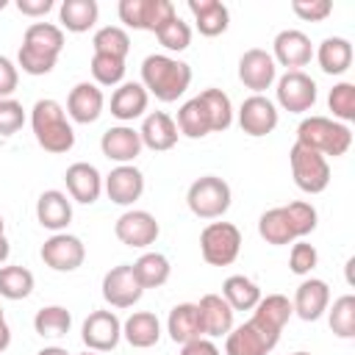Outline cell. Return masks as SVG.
<instances>
[{
	"mask_svg": "<svg viewBox=\"0 0 355 355\" xmlns=\"http://www.w3.org/2000/svg\"><path fill=\"white\" fill-rule=\"evenodd\" d=\"M103 105H105V97H103L100 86L97 83H89V80L75 83L72 92H69V97H67V114L78 125L97 122L100 114H103Z\"/></svg>",
	"mask_w": 355,
	"mask_h": 355,
	"instance_id": "obj_20",
	"label": "cell"
},
{
	"mask_svg": "<svg viewBox=\"0 0 355 355\" xmlns=\"http://www.w3.org/2000/svg\"><path fill=\"white\" fill-rule=\"evenodd\" d=\"M119 19L128 28L136 31H158L164 22H169L172 17H178L175 6L169 0H119L116 6Z\"/></svg>",
	"mask_w": 355,
	"mask_h": 355,
	"instance_id": "obj_9",
	"label": "cell"
},
{
	"mask_svg": "<svg viewBox=\"0 0 355 355\" xmlns=\"http://www.w3.org/2000/svg\"><path fill=\"white\" fill-rule=\"evenodd\" d=\"M277 103L288 114H305L316 103V80L302 69H291L277 78Z\"/></svg>",
	"mask_w": 355,
	"mask_h": 355,
	"instance_id": "obj_11",
	"label": "cell"
},
{
	"mask_svg": "<svg viewBox=\"0 0 355 355\" xmlns=\"http://www.w3.org/2000/svg\"><path fill=\"white\" fill-rule=\"evenodd\" d=\"M189 11L194 14V25L202 36H219L230 25V11L219 0H189Z\"/></svg>",
	"mask_w": 355,
	"mask_h": 355,
	"instance_id": "obj_29",
	"label": "cell"
},
{
	"mask_svg": "<svg viewBox=\"0 0 355 355\" xmlns=\"http://www.w3.org/2000/svg\"><path fill=\"white\" fill-rule=\"evenodd\" d=\"M61 50H64V31L53 22H33L22 36L17 61L28 75H47L53 72Z\"/></svg>",
	"mask_w": 355,
	"mask_h": 355,
	"instance_id": "obj_2",
	"label": "cell"
},
{
	"mask_svg": "<svg viewBox=\"0 0 355 355\" xmlns=\"http://www.w3.org/2000/svg\"><path fill=\"white\" fill-rule=\"evenodd\" d=\"M330 330L338 338H355V297L344 294L330 308Z\"/></svg>",
	"mask_w": 355,
	"mask_h": 355,
	"instance_id": "obj_41",
	"label": "cell"
},
{
	"mask_svg": "<svg viewBox=\"0 0 355 355\" xmlns=\"http://www.w3.org/2000/svg\"><path fill=\"white\" fill-rule=\"evenodd\" d=\"M58 17L69 33H86L89 28H94L100 17V6L94 0H64L58 6Z\"/></svg>",
	"mask_w": 355,
	"mask_h": 355,
	"instance_id": "obj_33",
	"label": "cell"
},
{
	"mask_svg": "<svg viewBox=\"0 0 355 355\" xmlns=\"http://www.w3.org/2000/svg\"><path fill=\"white\" fill-rule=\"evenodd\" d=\"M272 47H275V53H272L275 64L288 67V72L305 67V64L313 58V44H311L308 33H302V31H297V28L280 31V33L275 36Z\"/></svg>",
	"mask_w": 355,
	"mask_h": 355,
	"instance_id": "obj_19",
	"label": "cell"
},
{
	"mask_svg": "<svg viewBox=\"0 0 355 355\" xmlns=\"http://www.w3.org/2000/svg\"><path fill=\"white\" fill-rule=\"evenodd\" d=\"M92 78L97 80V86H116L125 78V58H114V55H92Z\"/></svg>",
	"mask_w": 355,
	"mask_h": 355,
	"instance_id": "obj_43",
	"label": "cell"
},
{
	"mask_svg": "<svg viewBox=\"0 0 355 355\" xmlns=\"http://www.w3.org/2000/svg\"><path fill=\"white\" fill-rule=\"evenodd\" d=\"M316 61H319L324 75H344L352 67V44H349V39L327 36L316 50Z\"/></svg>",
	"mask_w": 355,
	"mask_h": 355,
	"instance_id": "obj_31",
	"label": "cell"
},
{
	"mask_svg": "<svg viewBox=\"0 0 355 355\" xmlns=\"http://www.w3.org/2000/svg\"><path fill=\"white\" fill-rule=\"evenodd\" d=\"M202 261L211 266H230L241 252V230L233 222H211L200 233Z\"/></svg>",
	"mask_w": 355,
	"mask_h": 355,
	"instance_id": "obj_8",
	"label": "cell"
},
{
	"mask_svg": "<svg viewBox=\"0 0 355 355\" xmlns=\"http://www.w3.org/2000/svg\"><path fill=\"white\" fill-rule=\"evenodd\" d=\"M200 100L208 108L214 133H222V130H227L233 125V103L222 89H205V92H200Z\"/></svg>",
	"mask_w": 355,
	"mask_h": 355,
	"instance_id": "obj_38",
	"label": "cell"
},
{
	"mask_svg": "<svg viewBox=\"0 0 355 355\" xmlns=\"http://www.w3.org/2000/svg\"><path fill=\"white\" fill-rule=\"evenodd\" d=\"M288 355H311V352H288Z\"/></svg>",
	"mask_w": 355,
	"mask_h": 355,
	"instance_id": "obj_56",
	"label": "cell"
},
{
	"mask_svg": "<svg viewBox=\"0 0 355 355\" xmlns=\"http://www.w3.org/2000/svg\"><path fill=\"white\" fill-rule=\"evenodd\" d=\"M180 355H222L219 347L211 341V338H194L189 344H180Z\"/></svg>",
	"mask_w": 355,
	"mask_h": 355,
	"instance_id": "obj_49",
	"label": "cell"
},
{
	"mask_svg": "<svg viewBox=\"0 0 355 355\" xmlns=\"http://www.w3.org/2000/svg\"><path fill=\"white\" fill-rule=\"evenodd\" d=\"M327 305H330V288H327L324 280L308 277V280H302V283L297 286L291 308H294V313H297L302 322H316V319L327 311Z\"/></svg>",
	"mask_w": 355,
	"mask_h": 355,
	"instance_id": "obj_22",
	"label": "cell"
},
{
	"mask_svg": "<svg viewBox=\"0 0 355 355\" xmlns=\"http://www.w3.org/2000/svg\"><path fill=\"white\" fill-rule=\"evenodd\" d=\"M33 291V272L25 266H0V297L25 300Z\"/></svg>",
	"mask_w": 355,
	"mask_h": 355,
	"instance_id": "obj_40",
	"label": "cell"
},
{
	"mask_svg": "<svg viewBox=\"0 0 355 355\" xmlns=\"http://www.w3.org/2000/svg\"><path fill=\"white\" fill-rule=\"evenodd\" d=\"M122 338L136 347V349H147V347H155L158 338H161V322L155 313L150 311H133L125 324H122Z\"/></svg>",
	"mask_w": 355,
	"mask_h": 355,
	"instance_id": "obj_28",
	"label": "cell"
},
{
	"mask_svg": "<svg viewBox=\"0 0 355 355\" xmlns=\"http://www.w3.org/2000/svg\"><path fill=\"white\" fill-rule=\"evenodd\" d=\"M141 294H144V288L139 286L130 263H119V266L105 272V277H103V300L111 308H133L141 300Z\"/></svg>",
	"mask_w": 355,
	"mask_h": 355,
	"instance_id": "obj_13",
	"label": "cell"
},
{
	"mask_svg": "<svg viewBox=\"0 0 355 355\" xmlns=\"http://www.w3.org/2000/svg\"><path fill=\"white\" fill-rule=\"evenodd\" d=\"M291 11L305 22H322L333 14V3L330 0H294Z\"/></svg>",
	"mask_w": 355,
	"mask_h": 355,
	"instance_id": "obj_47",
	"label": "cell"
},
{
	"mask_svg": "<svg viewBox=\"0 0 355 355\" xmlns=\"http://www.w3.org/2000/svg\"><path fill=\"white\" fill-rule=\"evenodd\" d=\"M92 47L100 55H114V58H125L130 50V36L125 28L119 25H105L92 36Z\"/></svg>",
	"mask_w": 355,
	"mask_h": 355,
	"instance_id": "obj_39",
	"label": "cell"
},
{
	"mask_svg": "<svg viewBox=\"0 0 355 355\" xmlns=\"http://www.w3.org/2000/svg\"><path fill=\"white\" fill-rule=\"evenodd\" d=\"M275 78H277V64H275L272 53L252 47L239 58V80L247 89H252L255 94L266 92L275 83Z\"/></svg>",
	"mask_w": 355,
	"mask_h": 355,
	"instance_id": "obj_16",
	"label": "cell"
},
{
	"mask_svg": "<svg viewBox=\"0 0 355 355\" xmlns=\"http://www.w3.org/2000/svg\"><path fill=\"white\" fill-rule=\"evenodd\" d=\"M291 313H294V308H291L288 297H283V294H266V297L258 300V305L252 308V316L250 319H255L266 330L283 333V327L291 319Z\"/></svg>",
	"mask_w": 355,
	"mask_h": 355,
	"instance_id": "obj_32",
	"label": "cell"
},
{
	"mask_svg": "<svg viewBox=\"0 0 355 355\" xmlns=\"http://www.w3.org/2000/svg\"><path fill=\"white\" fill-rule=\"evenodd\" d=\"M166 333L175 344H189L194 338L202 336V327H200V311H197V302H180L169 311V319H166Z\"/></svg>",
	"mask_w": 355,
	"mask_h": 355,
	"instance_id": "obj_30",
	"label": "cell"
},
{
	"mask_svg": "<svg viewBox=\"0 0 355 355\" xmlns=\"http://www.w3.org/2000/svg\"><path fill=\"white\" fill-rule=\"evenodd\" d=\"M277 341L280 333L266 330L263 324L250 319L225 336V355H266L277 347Z\"/></svg>",
	"mask_w": 355,
	"mask_h": 355,
	"instance_id": "obj_10",
	"label": "cell"
},
{
	"mask_svg": "<svg viewBox=\"0 0 355 355\" xmlns=\"http://www.w3.org/2000/svg\"><path fill=\"white\" fill-rule=\"evenodd\" d=\"M114 233H116V239H119L125 247H139V250H141V247L155 244L161 227H158V222H155V216H153L150 211L133 208V211H125V214L116 219Z\"/></svg>",
	"mask_w": 355,
	"mask_h": 355,
	"instance_id": "obj_15",
	"label": "cell"
},
{
	"mask_svg": "<svg viewBox=\"0 0 355 355\" xmlns=\"http://www.w3.org/2000/svg\"><path fill=\"white\" fill-rule=\"evenodd\" d=\"M42 261L55 269V272H75L83 258H86V247L78 236H69V233H53L44 244H42Z\"/></svg>",
	"mask_w": 355,
	"mask_h": 355,
	"instance_id": "obj_14",
	"label": "cell"
},
{
	"mask_svg": "<svg viewBox=\"0 0 355 355\" xmlns=\"http://www.w3.org/2000/svg\"><path fill=\"white\" fill-rule=\"evenodd\" d=\"M191 83V67L180 58L153 53L141 61V86L161 103H175Z\"/></svg>",
	"mask_w": 355,
	"mask_h": 355,
	"instance_id": "obj_3",
	"label": "cell"
},
{
	"mask_svg": "<svg viewBox=\"0 0 355 355\" xmlns=\"http://www.w3.org/2000/svg\"><path fill=\"white\" fill-rule=\"evenodd\" d=\"M175 125H178V133H183V136H189V139H202V136L214 133V130H211L208 108H205V103L200 100V94L191 97V100H186V103L180 105Z\"/></svg>",
	"mask_w": 355,
	"mask_h": 355,
	"instance_id": "obj_34",
	"label": "cell"
},
{
	"mask_svg": "<svg viewBox=\"0 0 355 355\" xmlns=\"http://www.w3.org/2000/svg\"><path fill=\"white\" fill-rule=\"evenodd\" d=\"M288 164H291V178L300 191L322 194L330 186V164L316 150H308L294 141V147L288 150Z\"/></svg>",
	"mask_w": 355,
	"mask_h": 355,
	"instance_id": "obj_7",
	"label": "cell"
},
{
	"mask_svg": "<svg viewBox=\"0 0 355 355\" xmlns=\"http://www.w3.org/2000/svg\"><path fill=\"white\" fill-rule=\"evenodd\" d=\"M64 183H67V191L75 202H83V205H92L100 200L103 194V175L97 172V166L86 164V161H78L72 166H67L64 172Z\"/></svg>",
	"mask_w": 355,
	"mask_h": 355,
	"instance_id": "obj_21",
	"label": "cell"
},
{
	"mask_svg": "<svg viewBox=\"0 0 355 355\" xmlns=\"http://www.w3.org/2000/svg\"><path fill=\"white\" fill-rule=\"evenodd\" d=\"M158 42L169 50V53H183L189 44H191V28L180 19V17H172L169 22H164L158 31H155Z\"/></svg>",
	"mask_w": 355,
	"mask_h": 355,
	"instance_id": "obj_44",
	"label": "cell"
},
{
	"mask_svg": "<svg viewBox=\"0 0 355 355\" xmlns=\"http://www.w3.org/2000/svg\"><path fill=\"white\" fill-rule=\"evenodd\" d=\"M80 338L92 352H111L122 338V322L114 311H92L80 327Z\"/></svg>",
	"mask_w": 355,
	"mask_h": 355,
	"instance_id": "obj_12",
	"label": "cell"
},
{
	"mask_svg": "<svg viewBox=\"0 0 355 355\" xmlns=\"http://www.w3.org/2000/svg\"><path fill=\"white\" fill-rule=\"evenodd\" d=\"M316 219L319 216H316V208L311 202L294 200L288 205H277V208L263 211L258 219V236L272 247L294 244V241H300L316 230Z\"/></svg>",
	"mask_w": 355,
	"mask_h": 355,
	"instance_id": "obj_1",
	"label": "cell"
},
{
	"mask_svg": "<svg viewBox=\"0 0 355 355\" xmlns=\"http://www.w3.org/2000/svg\"><path fill=\"white\" fill-rule=\"evenodd\" d=\"M36 219L42 227L53 230V233H61L69 222H72V202L64 191L58 189H47L39 194L36 200Z\"/></svg>",
	"mask_w": 355,
	"mask_h": 355,
	"instance_id": "obj_26",
	"label": "cell"
},
{
	"mask_svg": "<svg viewBox=\"0 0 355 355\" xmlns=\"http://www.w3.org/2000/svg\"><path fill=\"white\" fill-rule=\"evenodd\" d=\"M230 200H233L230 186L222 178H216V175L197 178L189 186V191H186L189 211L194 216H200V219H219V216H225L227 208H230Z\"/></svg>",
	"mask_w": 355,
	"mask_h": 355,
	"instance_id": "obj_6",
	"label": "cell"
},
{
	"mask_svg": "<svg viewBox=\"0 0 355 355\" xmlns=\"http://www.w3.org/2000/svg\"><path fill=\"white\" fill-rule=\"evenodd\" d=\"M222 297L233 311H252L261 300V288L244 275H230L222 283Z\"/></svg>",
	"mask_w": 355,
	"mask_h": 355,
	"instance_id": "obj_36",
	"label": "cell"
},
{
	"mask_svg": "<svg viewBox=\"0 0 355 355\" xmlns=\"http://www.w3.org/2000/svg\"><path fill=\"white\" fill-rule=\"evenodd\" d=\"M130 266H133V275H136V280H139L141 288H158V286H164L169 280V272H172L169 258L161 255V252H144Z\"/></svg>",
	"mask_w": 355,
	"mask_h": 355,
	"instance_id": "obj_35",
	"label": "cell"
},
{
	"mask_svg": "<svg viewBox=\"0 0 355 355\" xmlns=\"http://www.w3.org/2000/svg\"><path fill=\"white\" fill-rule=\"evenodd\" d=\"M277 119H280L277 116V105L269 97H263V94L247 97L241 103V108H239V125H241V130L247 136H255V139L272 133L277 128Z\"/></svg>",
	"mask_w": 355,
	"mask_h": 355,
	"instance_id": "obj_18",
	"label": "cell"
},
{
	"mask_svg": "<svg viewBox=\"0 0 355 355\" xmlns=\"http://www.w3.org/2000/svg\"><path fill=\"white\" fill-rule=\"evenodd\" d=\"M8 344H11V327H8L6 316H3V308H0V355L8 349Z\"/></svg>",
	"mask_w": 355,
	"mask_h": 355,
	"instance_id": "obj_51",
	"label": "cell"
},
{
	"mask_svg": "<svg viewBox=\"0 0 355 355\" xmlns=\"http://www.w3.org/2000/svg\"><path fill=\"white\" fill-rule=\"evenodd\" d=\"M327 105H330L336 122H341V125L352 122L355 119V86L347 83V80L336 83L327 94Z\"/></svg>",
	"mask_w": 355,
	"mask_h": 355,
	"instance_id": "obj_42",
	"label": "cell"
},
{
	"mask_svg": "<svg viewBox=\"0 0 355 355\" xmlns=\"http://www.w3.org/2000/svg\"><path fill=\"white\" fill-rule=\"evenodd\" d=\"M3 230H6V222H3V216H0V233H3Z\"/></svg>",
	"mask_w": 355,
	"mask_h": 355,
	"instance_id": "obj_54",
	"label": "cell"
},
{
	"mask_svg": "<svg viewBox=\"0 0 355 355\" xmlns=\"http://www.w3.org/2000/svg\"><path fill=\"white\" fill-rule=\"evenodd\" d=\"M147 100H150V94L141 83H136V80L119 83V89H114V94H111V114L119 122H133L147 111Z\"/></svg>",
	"mask_w": 355,
	"mask_h": 355,
	"instance_id": "obj_27",
	"label": "cell"
},
{
	"mask_svg": "<svg viewBox=\"0 0 355 355\" xmlns=\"http://www.w3.org/2000/svg\"><path fill=\"white\" fill-rule=\"evenodd\" d=\"M17 83H19V72H17L14 61L0 55V100H8L17 92Z\"/></svg>",
	"mask_w": 355,
	"mask_h": 355,
	"instance_id": "obj_48",
	"label": "cell"
},
{
	"mask_svg": "<svg viewBox=\"0 0 355 355\" xmlns=\"http://www.w3.org/2000/svg\"><path fill=\"white\" fill-rule=\"evenodd\" d=\"M17 8L25 17H44L53 8V0H17Z\"/></svg>",
	"mask_w": 355,
	"mask_h": 355,
	"instance_id": "obj_50",
	"label": "cell"
},
{
	"mask_svg": "<svg viewBox=\"0 0 355 355\" xmlns=\"http://www.w3.org/2000/svg\"><path fill=\"white\" fill-rule=\"evenodd\" d=\"M31 128L44 153L61 155L75 147V130L67 122V111L58 100H36V105L31 108Z\"/></svg>",
	"mask_w": 355,
	"mask_h": 355,
	"instance_id": "obj_4",
	"label": "cell"
},
{
	"mask_svg": "<svg viewBox=\"0 0 355 355\" xmlns=\"http://www.w3.org/2000/svg\"><path fill=\"white\" fill-rule=\"evenodd\" d=\"M139 136H141V147H150L155 153H166V150H172L178 144L180 133H178L175 119L166 111H153V114L144 116Z\"/></svg>",
	"mask_w": 355,
	"mask_h": 355,
	"instance_id": "obj_25",
	"label": "cell"
},
{
	"mask_svg": "<svg viewBox=\"0 0 355 355\" xmlns=\"http://www.w3.org/2000/svg\"><path fill=\"white\" fill-rule=\"evenodd\" d=\"M36 355H69L64 347H44V349H39Z\"/></svg>",
	"mask_w": 355,
	"mask_h": 355,
	"instance_id": "obj_53",
	"label": "cell"
},
{
	"mask_svg": "<svg viewBox=\"0 0 355 355\" xmlns=\"http://www.w3.org/2000/svg\"><path fill=\"white\" fill-rule=\"evenodd\" d=\"M69 327H72V313L64 305H47L33 316V330L42 338H61L69 333Z\"/></svg>",
	"mask_w": 355,
	"mask_h": 355,
	"instance_id": "obj_37",
	"label": "cell"
},
{
	"mask_svg": "<svg viewBox=\"0 0 355 355\" xmlns=\"http://www.w3.org/2000/svg\"><path fill=\"white\" fill-rule=\"evenodd\" d=\"M316 261H319V252H316V247L313 244H308V241H294V247H291V252H288V269L294 272V275H308L313 266H316Z\"/></svg>",
	"mask_w": 355,
	"mask_h": 355,
	"instance_id": "obj_45",
	"label": "cell"
},
{
	"mask_svg": "<svg viewBox=\"0 0 355 355\" xmlns=\"http://www.w3.org/2000/svg\"><path fill=\"white\" fill-rule=\"evenodd\" d=\"M0 8H6V0H0Z\"/></svg>",
	"mask_w": 355,
	"mask_h": 355,
	"instance_id": "obj_57",
	"label": "cell"
},
{
	"mask_svg": "<svg viewBox=\"0 0 355 355\" xmlns=\"http://www.w3.org/2000/svg\"><path fill=\"white\" fill-rule=\"evenodd\" d=\"M197 311H200V327H202V336H227L233 330V308L225 302L222 294H205L200 297L197 302Z\"/></svg>",
	"mask_w": 355,
	"mask_h": 355,
	"instance_id": "obj_24",
	"label": "cell"
},
{
	"mask_svg": "<svg viewBox=\"0 0 355 355\" xmlns=\"http://www.w3.org/2000/svg\"><path fill=\"white\" fill-rule=\"evenodd\" d=\"M103 189L114 205H133L144 194V175L133 164H119L105 175Z\"/></svg>",
	"mask_w": 355,
	"mask_h": 355,
	"instance_id": "obj_17",
	"label": "cell"
},
{
	"mask_svg": "<svg viewBox=\"0 0 355 355\" xmlns=\"http://www.w3.org/2000/svg\"><path fill=\"white\" fill-rule=\"evenodd\" d=\"M25 125V108L19 100H0V136H14Z\"/></svg>",
	"mask_w": 355,
	"mask_h": 355,
	"instance_id": "obj_46",
	"label": "cell"
},
{
	"mask_svg": "<svg viewBox=\"0 0 355 355\" xmlns=\"http://www.w3.org/2000/svg\"><path fill=\"white\" fill-rule=\"evenodd\" d=\"M297 144L316 150L324 158H338L352 147V130L330 116H305L297 125Z\"/></svg>",
	"mask_w": 355,
	"mask_h": 355,
	"instance_id": "obj_5",
	"label": "cell"
},
{
	"mask_svg": "<svg viewBox=\"0 0 355 355\" xmlns=\"http://www.w3.org/2000/svg\"><path fill=\"white\" fill-rule=\"evenodd\" d=\"M80 355H97V352H92V349H86V352H80Z\"/></svg>",
	"mask_w": 355,
	"mask_h": 355,
	"instance_id": "obj_55",
	"label": "cell"
},
{
	"mask_svg": "<svg viewBox=\"0 0 355 355\" xmlns=\"http://www.w3.org/2000/svg\"><path fill=\"white\" fill-rule=\"evenodd\" d=\"M8 252H11V247H8V239H6V233H0V263L8 258Z\"/></svg>",
	"mask_w": 355,
	"mask_h": 355,
	"instance_id": "obj_52",
	"label": "cell"
},
{
	"mask_svg": "<svg viewBox=\"0 0 355 355\" xmlns=\"http://www.w3.org/2000/svg\"><path fill=\"white\" fill-rule=\"evenodd\" d=\"M100 150L108 161H116V164H130L139 158L141 153V136L139 130L128 128V125H114L103 133L100 139Z\"/></svg>",
	"mask_w": 355,
	"mask_h": 355,
	"instance_id": "obj_23",
	"label": "cell"
}]
</instances>
